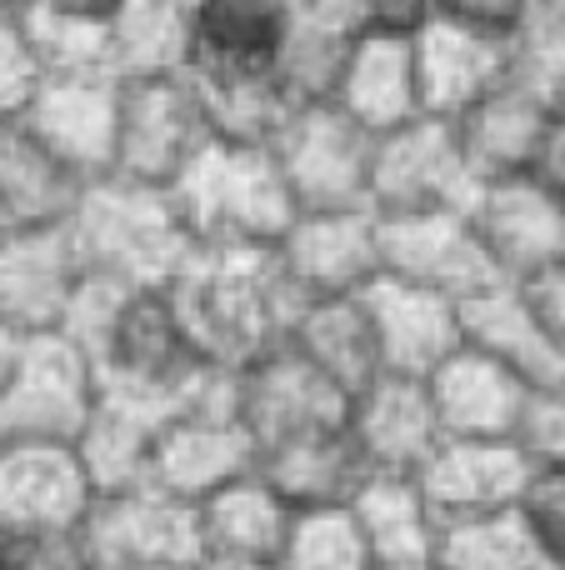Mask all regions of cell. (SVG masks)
Returning a JSON list of instances; mask_svg holds the SVG:
<instances>
[{"label":"cell","instance_id":"obj_1","mask_svg":"<svg viewBox=\"0 0 565 570\" xmlns=\"http://www.w3.org/2000/svg\"><path fill=\"white\" fill-rule=\"evenodd\" d=\"M166 295L196 361L236 375L286 345L310 311L306 295L280 276L276 250L196 246Z\"/></svg>","mask_w":565,"mask_h":570},{"label":"cell","instance_id":"obj_2","mask_svg":"<svg viewBox=\"0 0 565 570\" xmlns=\"http://www.w3.org/2000/svg\"><path fill=\"white\" fill-rule=\"evenodd\" d=\"M70 240L80 250L86 276L120 281L130 291H166L180 266L196 256V240L170 190L136 186L120 176L86 186L70 216Z\"/></svg>","mask_w":565,"mask_h":570},{"label":"cell","instance_id":"obj_3","mask_svg":"<svg viewBox=\"0 0 565 570\" xmlns=\"http://www.w3.org/2000/svg\"><path fill=\"white\" fill-rule=\"evenodd\" d=\"M170 200L196 246L276 250L300 220L270 146H236V140L206 146V156L176 180Z\"/></svg>","mask_w":565,"mask_h":570},{"label":"cell","instance_id":"obj_4","mask_svg":"<svg viewBox=\"0 0 565 570\" xmlns=\"http://www.w3.org/2000/svg\"><path fill=\"white\" fill-rule=\"evenodd\" d=\"M216 146V126L200 86L180 76L120 80V136H116V176L136 186L176 190V180Z\"/></svg>","mask_w":565,"mask_h":570},{"label":"cell","instance_id":"obj_5","mask_svg":"<svg viewBox=\"0 0 565 570\" xmlns=\"http://www.w3.org/2000/svg\"><path fill=\"white\" fill-rule=\"evenodd\" d=\"M280 176L296 196L300 216H346L370 210V166H376V136L330 106H296L270 140Z\"/></svg>","mask_w":565,"mask_h":570},{"label":"cell","instance_id":"obj_6","mask_svg":"<svg viewBox=\"0 0 565 570\" xmlns=\"http://www.w3.org/2000/svg\"><path fill=\"white\" fill-rule=\"evenodd\" d=\"M480 200V176L470 170L456 120L420 116L410 126L376 136L370 166V216H470Z\"/></svg>","mask_w":565,"mask_h":570},{"label":"cell","instance_id":"obj_7","mask_svg":"<svg viewBox=\"0 0 565 570\" xmlns=\"http://www.w3.org/2000/svg\"><path fill=\"white\" fill-rule=\"evenodd\" d=\"M100 405V375L66 335H30L0 391V441L76 445Z\"/></svg>","mask_w":565,"mask_h":570},{"label":"cell","instance_id":"obj_8","mask_svg":"<svg viewBox=\"0 0 565 570\" xmlns=\"http://www.w3.org/2000/svg\"><path fill=\"white\" fill-rule=\"evenodd\" d=\"M86 361L96 365L100 391L140 395V401H156L166 411H176L180 385L206 365L190 351L166 291H126L116 321L90 345Z\"/></svg>","mask_w":565,"mask_h":570},{"label":"cell","instance_id":"obj_9","mask_svg":"<svg viewBox=\"0 0 565 570\" xmlns=\"http://www.w3.org/2000/svg\"><path fill=\"white\" fill-rule=\"evenodd\" d=\"M290 0H196L190 6L186 76L200 90L280 80Z\"/></svg>","mask_w":565,"mask_h":570},{"label":"cell","instance_id":"obj_10","mask_svg":"<svg viewBox=\"0 0 565 570\" xmlns=\"http://www.w3.org/2000/svg\"><path fill=\"white\" fill-rule=\"evenodd\" d=\"M470 226L506 285H536L565 266V200L536 176L480 186Z\"/></svg>","mask_w":565,"mask_h":570},{"label":"cell","instance_id":"obj_11","mask_svg":"<svg viewBox=\"0 0 565 570\" xmlns=\"http://www.w3.org/2000/svg\"><path fill=\"white\" fill-rule=\"evenodd\" d=\"M240 425L250 431L256 451H276L300 435L340 431L350 415V401L296 351V345H276L260 355L250 371H240Z\"/></svg>","mask_w":565,"mask_h":570},{"label":"cell","instance_id":"obj_12","mask_svg":"<svg viewBox=\"0 0 565 570\" xmlns=\"http://www.w3.org/2000/svg\"><path fill=\"white\" fill-rule=\"evenodd\" d=\"M86 535L96 546L100 570H180L200 566V515L196 505L156 491L100 495L86 521Z\"/></svg>","mask_w":565,"mask_h":570},{"label":"cell","instance_id":"obj_13","mask_svg":"<svg viewBox=\"0 0 565 570\" xmlns=\"http://www.w3.org/2000/svg\"><path fill=\"white\" fill-rule=\"evenodd\" d=\"M96 485L76 445L6 441L0 445V541L36 531H76L96 511Z\"/></svg>","mask_w":565,"mask_h":570},{"label":"cell","instance_id":"obj_14","mask_svg":"<svg viewBox=\"0 0 565 570\" xmlns=\"http://www.w3.org/2000/svg\"><path fill=\"white\" fill-rule=\"evenodd\" d=\"M380 226V276L446 295L466 305L486 295L490 285H506L490 266L470 216H396Z\"/></svg>","mask_w":565,"mask_h":570},{"label":"cell","instance_id":"obj_15","mask_svg":"<svg viewBox=\"0 0 565 570\" xmlns=\"http://www.w3.org/2000/svg\"><path fill=\"white\" fill-rule=\"evenodd\" d=\"M86 266L70 240V226L0 230V325L30 341L56 335L70 315Z\"/></svg>","mask_w":565,"mask_h":570},{"label":"cell","instance_id":"obj_16","mask_svg":"<svg viewBox=\"0 0 565 570\" xmlns=\"http://www.w3.org/2000/svg\"><path fill=\"white\" fill-rule=\"evenodd\" d=\"M276 266L310 305L356 301L380 281V226L370 210L300 216L276 246Z\"/></svg>","mask_w":565,"mask_h":570},{"label":"cell","instance_id":"obj_17","mask_svg":"<svg viewBox=\"0 0 565 570\" xmlns=\"http://www.w3.org/2000/svg\"><path fill=\"white\" fill-rule=\"evenodd\" d=\"M20 126L46 140L86 186L116 176L120 80L116 76H46Z\"/></svg>","mask_w":565,"mask_h":570},{"label":"cell","instance_id":"obj_18","mask_svg":"<svg viewBox=\"0 0 565 570\" xmlns=\"http://www.w3.org/2000/svg\"><path fill=\"white\" fill-rule=\"evenodd\" d=\"M541 465L521 441H446L436 461L420 471L440 525L490 521L521 511Z\"/></svg>","mask_w":565,"mask_h":570},{"label":"cell","instance_id":"obj_19","mask_svg":"<svg viewBox=\"0 0 565 570\" xmlns=\"http://www.w3.org/2000/svg\"><path fill=\"white\" fill-rule=\"evenodd\" d=\"M346 431L370 475H420L446 445L430 381L380 375L370 391L350 401Z\"/></svg>","mask_w":565,"mask_h":570},{"label":"cell","instance_id":"obj_20","mask_svg":"<svg viewBox=\"0 0 565 570\" xmlns=\"http://www.w3.org/2000/svg\"><path fill=\"white\" fill-rule=\"evenodd\" d=\"M360 301H366L370 325H376V345H380V361H386V375L430 381L450 355L466 351L460 305L426 291V285L380 276Z\"/></svg>","mask_w":565,"mask_h":570},{"label":"cell","instance_id":"obj_21","mask_svg":"<svg viewBox=\"0 0 565 570\" xmlns=\"http://www.w3.org/2000/svg\"><path fill=\"white\" fill-rule=\"evenodd\" d=\"M260 451L240 421H210V415H176L166 421L150 465V485L186 505H206L226 485L256 475Z\"/></svg>","mask_w":565,"mask_h":570},{"label":"cell","instance_id":"obj_22","mask_svg":"<svg viewBox=\"0 0 565 570\" xmlns=\"http://www.w3.org/2000/svg\"><path fill=\"white\" fill-rule=\"evenodd\" d=\"M416 70H420V106L426 116L460 120L476 100L516 80V60H511L506 36H486V30H466L450 20H430L416 36Z\"/></svg>","mask_w":565,"mask_h":570},{"label":"cell","instance_id":"obj_23","mask_svg":"<svg viewBox=\"0 0 565 570\" xmlns=\"http://www.w3.org/2000/svg\"><path fill=\"white\" fill-rule=\"evenodd\" d=\"M436 415L446 441H521L531 415V391L521 375L496 365L480 351H456L436 375H430Z\"/></svg>","mask_w":565,"mask_h":570},{"label":"cell","instance_id":"obj_24","mask_svg":"<svg viewBox=\"0 0 565 570\" xmlns=\"http://www.w3.org/2000/svg\"><path fill=\"white\" fill-rule=\"evenodd\" d=\"M551 120H556V106L541 100L536 90H526L521 80H506L486 100H476L456 120V136L466 146V160L480 176V186L536 176L541 150L551 140Z\"/></svg>","mask_w":565,"mask_h":570},{"label":"cell","instance_id":"obj_25","mask_svg":"<svg viewBox=\"0 0 565 570\" xmlns=\"http://www.w3.org/2000/svg\"><path fill=\"white\" fill-rule=\"evenodd\" d=\"M460 325H466V345L506 365L511 375L531 385L536 395L565 391V351L546 321L536 315L531 295L521 285H490L486 295L460 305Z\"/></svg>","mask_w":565,"mask_h":570},{"label":"cell","instance_id":"obj_26","mask_svg":"<svg viewBox=\"0 0 565 570\" xmlns=\"http://www.w3.org/2000/svg\"><path fill=\"white\" fill-rule=\"evenodd\" d=\"M166 421H170L166 405L140 401V395L100 391L96 415H90V425L76 441V455H80V465H86L96 495L146 491Z\"/></svg>","mask_w":565,"mask_h":570},{"label":"cell","instance_id":"obj_27","mask_svg":"<svg viewBox=\"0 0 565 570\" xmlns=\"http://www.w3.org/2000/svg\"><path fill=\"white\" fill-rule=\"evenodd\" d=\"M336 106L370 136L410 126L426 116L420 106V70H416V36H356L340 76Z\"/></svg>","mask_w":565,"mask_h":570},{"label":"cell","instance_id":"obj_28","mask_svg":"<svg viewBox=\"0 0 565 570\" xmlns=\"http://www.w3.org/2000/svg\"><path fill=\"white\" fill-rule=\"evenodd\" d=\"M86 180L20 120L0 126V230H50L70 226Z\"/></svg>","mask_w":565,"mask_h":570},{"label":"cell","instance_id":"obj_29","mask_svg":"<svg viewBox=\"0 0 565 570\" xmlns=\"http://www.w3.org/2000/svg\"><path fill=\"white\" fill-rule=\"evenodd\" d=\"M350 515L376 556V570L436 566L446 525H440L420 475H366V485L350 501Z\"/></svg>","mask_w":565,"mask_h":570},{"label":"cell","instance_id":"obj_30","mask_svg":"<svg viewBox=\"0 0 565 570\" xmlns=\"http://www.w3.org/2000/svg\"><path fill=\"white\" fill-rule=\"evenodd\" d=\"M256 471L290 511L350 505L370 475L346 425H340V431H320V435H300V441H286V445H276V451H260Z\"/></svg>","mask_w":565,"mask_h":570},{"label":"cell","instance_id":"obj_31","mask_svg":"<svg viewBox=\"0 0 565 570\" xmlns=\"http://www.w3.org/2000/svg\"><path fill=\"white\" fill-rule=\"evenodd\" d=\"M196 515L206 561H280V546L296 521V511L260 481V471L210 495L206 505H196Z\"/></svg>","mask_w":565,"mask_h":570},{"label":"cell","instance_id":"obj_32","mask_svg":"<svg viewBox=\"0 0 565 570\" xmlns=\"http://www.w3.org/2000/svg\"><path fill=\"white\" fill-rule=\"evenodd\" d=\"M300 355L336 385L346 401H356L360 391L386 375V361H380V345H376V325H370L366 301H326V305H310L306 321L296 325L290 335Z\"/></svg>","mask_w":565,"mask_h":570},{"label":"cell","instance_id":"obj_33","mask_svg":"<svg viewBox=\"0 0 565 570\" xmlns=\"http://www.w3.org/2000/svg\"><path fill=\"white\" fill-rule=\"evenodd\" d=\"M350 46H356V30L340 0H306L290 10V36L280 50V86L290 106H330L346 76Z\"/></svg>","mask_w":565,"mask_h":570},{"label":"cell","instance_id":"obj_34","mask_svg":"<svg viewBox=\"0 0 565 570\" xmlns=\"http://www.w3.org/2000/svg\"><path fill=\"white\" fill-rule=\"evenodd\" d=\"M190 50V10L176 0H126L110 20V66L116 80L180 76Z\"/></svg>","mask_w":565,"mask_h":570},{"label":"cell","instance_id":"obj_35","mask_svg":"<svg viewBox=\"0 0 565 570\" xmlns=\"http://www.w3.org/2000/svg\"><path fill=\"white\" fill-rule=\"evenodd\" d=\"M440 570H561L546 546L531 535L521 511L490 515V521H460L440 531Z\"/></svg>","mask_w":565,"mask_h":570},{"label":"cell","instance_id":"obj_36","mask_svg":"<svg viewBox=\"0 0 565 570\" xmlns=\"http://www.w3.org/2000/svg\"><path fill=\"white\" fill-rule=\"evenodd\" d=\"M280 570H376V556L350 505H330V511H296L280 546Z\"/></svg>","mask_w":565,"mask_h":570},{"label":"cell","instance_id":"obj_37","mask_svg":"<svg viewBox=\"0 0 565 570\" xmlns=\"http://www.w3.org/2000/svg\"><path fill=\"white\" fill-rule=\"evenodd\" d=\"M511 60L516 80L536 90L551 106H565V6L561 0H536L521 30L511 36Z\"/></svg>","mask_w":565,"mask_h":570},{"label":"cell","instance_id":"obj_38","mask_svg":"<svg viewBox=\"0 0 565 570\" xmlns=\"http://www.w3.org/2000/svg\"><path fill=\"white\" fill-rule=\"evenodd\" d=\"M26 26L46 60V76H116L110 66V26L76 16H40L26 10Z\"/></svg>","mask_w":565,"mask_h":570},{"label":"cell","instance_id":"obj_39","mask_svg":"<svg viewBox=\"0 0 565 570\" xmlns=\"http://www.w3.org/2000/svg\"><path fill=\"white\" fill-rule=\"evenodd\" d=\"M40 86H46V60H40L36 36L26 26V10L0 16V126L26 116Z\"/></svg>","mask_w":565,"mask_h":570},{"label":"cell","instance_id":"obj_40","mask_svg":"<svg viewBox=\"0 0 565 570\" xmlns=\"http://www.w3.org/2000/svg\"><path fill=\"white\" fill-rule=\"evenodd\" d=\"M0 570H100L86 525L76 531H36L0 541Z\"/></svg>","mask_w":565,"mask_h":570},{"label":"cell","instance_id":"obj_41","mask_svg":"<svg viewBox=\"0 0 565 570\" xmlns=\"http://www.w3.org/2000/svg\"><path fill=\"white\" fill-rule=\"evenodd\" d=\"M521 521L546 546L551 561L565 570V471H536L526 501H521Z\"/></svg>","mask_w":565,"mask_h":570},{"label":"cell","instance_id":"obj_42","mask_svg":"<svg viewBox=\"0 0 565 570\" xmlns=\"http://www.w3.org/2000/svg\"><path fill=\"white\" fill-rule=\"evenodd\" d=\"M356 36H420L436 20V0H340Z\"/></svg>","mask_w":565,"mask_h":570},{"label":"cell","instance_id":"obj_43","mask_svg":"<svg viewBox=\"0 0 565 570\" xmlns=\"http://www.w3.org/2000/svg\"><path fill=\"white\" fill-rule=\"evenodd\" d=\"M521 445L531 451V461L541 471H565V391H546L531 401Z\"/></svg>","mask_w":565,"mask_h":570},{"label":"cell","instance_id":"obj_44","mask_svg":"<svg viewBox=\"0 0 565 570\" xmlns=\"http://www.w3.org/2000/svg\"><path fill=\"white\" fill-rule=\"evenodd\" d=\"M531 6H536V0H436V20L511 40L521 30V20L531 16Z\"/></svg>","mask_w":565,"mask_h":570},{"label":"cell","instance_id":"obj_45","mask_svg":"<svg viewBox=\"0 0 565 570\" xmlns=\"http://www.w3.org/2000/svg\"><path fill=\"white\" fill-rule=\"evenodd\" d=\"M521 291L531 295L536 315L546 321V331L556 335V345L565 351V266H561V271H551V276H541L536 285H521Z\"/></svg>","mask_w":565,"mask_h":570},{"label":"cell","instance_id":"obj_46","mask_svg":"<svg viewBox=\"0 0 565 570\" xmlns=\"http://www.w3.org/2000/svg\"><path fill=\"white\" fill-rule=\"evenodd\" d=\"M120 6L126 0H26V10H40V16H76V20H100V26H110L120 16Z\"/></svg>","mask_w":565,"mask_h":570},{"label":"cell","instance_id":"obj_47","mask_svg":"<svg viewBox=\"0 0 565 570\" xmlns=\"http://www.w3.org/2000/svg\"><path fill=\"white\" fill-rule=\"evenodd\" d=\"M536 180H546V186L565 200V106L556 110V120H551V140H546V150H541Z\"/></svg>","mask_w":565,"mask_h":570},{"label":"cell","instance_id":"obj_48","mask_svg":"<svg viewBox=\"0 0 565 570\" xmlns=\"http://www.w3.org/2000/svg\"><path fill=\"white\" fill-rule=\"evenodd\" d=\"M20 335L10 331V325H0V391H6V381H10V371H16V361H20Z\"/></svg>","mask_w":565,"mask_h":570},{"label":"cell","instance_id":"obj_49","mask_svg":"<svg viewBox=\"0 0 565 570\" xmlns=\"http://www.w3.org/2000/svg\"><path fill=\"white\" fill-rule=\"evenodd\" d=\"M206 570H280V561H200Z\"/></svg>","mask_w":565,"mask_h":570},{"label":"cell","instance_id":"obj_50","mask_svg":"<svg viewBox=\"0 0 565 570\" xmlns=\"http://www.w3.org/2000/svg\"><path fill=\"white\" fill-rule=\"evenodd\" d=\"M26 10V0H0V16H20Z\"/></svg>","mask_w":565,"mask_h":570},{"label":"cell","instance_id":"obj_51","mask_svg":"<svg viewBox=\"0 0 565 570\" xmlns=\"http://www.w3.org/2000/svg\"><path fill=\"white\" fill-rule=\"evenodd\" d=\"M176 6H186V10H190V6H196V0H176Z\"/></svg>","mask_w":565,"mask_h":570},{"label":"cell","instance_id":"obj_52","mask_svg":"<svg viewBox=\"0 0 565 570\" xmlns=\"http://www.w3.org/2000/svg\"><path fill=\"white\" fill-rule=\"evenodd\" d=\"M180 570H206V566H180Z\"/></svg>","mask_w":565,"mask_h":570},{"label":"cell","instance_id":"obj_53","mask_svg":"<svg viewBox=\"0 0 565 570\" xmlns=\"http://www.w3.org/2000/svg\"><path fill=\"white\" fill-rule=\"evenodd\" d=\"M416 570H440V566H416Z\"/></svg>","mask_w":565,"mask_h":570},{"label":"cell","instance_id":"obj_54","mask_svg":"<svg viewBox=\"0 0 565 570\" xmlns=\"http://www.w3.org/2000/svg\"><path fill=\"white\" fill-rule=\"evenodd\" d=\"M561 6H565V0H561Z\"/></svg>","mask_w":565,"mask_h":570},{"label":"cell","instance_id":"obj_55","mask_svg":"<svg viewBox=\"0 0 565 570\" xmlns=\"http://www.w3.org/2000/svg\"><path fill=\"white\" fill-rule=\"evenodd\" d=\"M0 445H6V441H0Z\"/></svg>","mask_w":565,"mask_h":570}]
</instances>
